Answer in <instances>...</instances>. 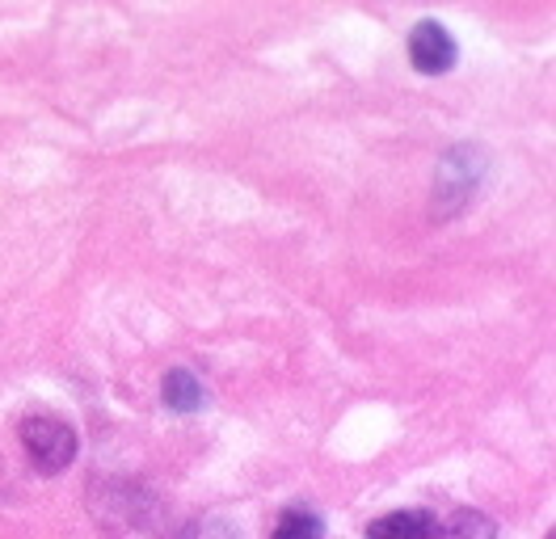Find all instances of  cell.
Instances as JSON below:
<instances>
[{
  "label": "cell",
  "mask_w": 556,
  "mask_h": 539,
  "mask_svg": "<svg viewBox=\"0 0 556 539\" xmlns=\"http://www.w3.org/2000/svg\"><path fill=\"white\" fill-rule=\"evenodd\" d=\"M161 397H165V404L174 409V413H199L203 409V401H207V392H203V384L190 375V371H165V384H161Z\"/></svg>",
  "instance_id": "cell-6"
},
{
  "label": "cell",
  "mask_w": 556,
  "mask_h": 539,
  "mask_svg": "<svg viewBox=\"0 0 556 539\" xmlns=\"http://www.w3.org/2000/svg\"><path fill=\"white\" fill-rule=\"evenodd\" d=\"M270 539H325V518L313 505H287Z\"/></svg>",
  "instance_id": "cell-7"
},
{
  "label": "cell",
  "mask_w": 556,
  "mask_h": 539,
  "mask_svg": "<svg viewBox=\"0 0 556 539\" xmlns=\"http://www.w3.org/2000/svg\"><path fill=\"white\" fill-rule=\"evenodd\" d=\"M548 539H553V536H548Z\"/></svg>",
  "instance_id": "cell-8"
},
{
  "label": "cell",
  "mask_w": 556,
  "mask_h": 539,
  "mask_svg": "<svg viewBox=\"0 0 556 539\" xmlns=\"http://www.w3.org/2000/svg\"><path fill=\"white\" fill-rule=\"evenodd\" d=\"M430 539H497V523L481 510H452L443 523L434 518Z\"/></svg>",
  "instance_id": "cell-5"
},
{
  "label": "cell",
  "mask_w": 556,
  "mask_h": 539,
  "mask_svg": "<svg viewBox=\"0 0 556 539\" xmlns=\"http://www.w3.org/2000/svg\"><path fill=\"white\" fill-rule=\"evenodd\" d=\"M489 168V156L485 148H477V143H459L452 148L443 161H439V177H434V215H455V211H464L468 199L481 190V177H485Z\"/></svg>",
  "instance_id": "cell-1"
},
{
  "label": "cell",
  "mask_w": 556,
  "mask_h": 539,
  "mask_svg": "<svg viewBox=\"0 0 556 539\" xmlns=\"http://www.w3.org/2000/svg\"><path fill=\"white\" fill-rule=\"evenodd\" d=\"M409 60L421 76H443V72H452L455 60H459V47H455L452 30L443 26V22H417L414 30H409Z\"/></svg>",
  "instance_id": "cell-3"
},
{
  "label": "cell",
  "mask_w": 556,
  "mask_h": 539,
  "mask_svg": "<svg viewBox=\"0 0 556 539\" xmlns=\"http://www.w3.org/2000/svg\"><path fill=\"white\" fill-rule=\"evenodd\" d=\"M434 536V514L430 510H396L383 514L367 527V539H430Z\"/></svg>",
  "instance_id": "cell-4"
},
{
  "label": "cell",
  "mask_w": 556,
  "mask_h": 539,
  "mask_svg": "<svg viewBox=\"0 0 556 539\" xmlns=\"http://www.w3.org/2000/svg\"><path fill=\"white\" fill-rule=\"evenodd\" d=\"M22 447H26V455L38 472L55 476L76 460L80 442H76V430L60 417H26L22 422Z\"/></svg>",
  "instance_id": "cell-2"
}]
</instances>
